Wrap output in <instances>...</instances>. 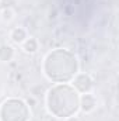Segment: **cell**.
I'll use <instances>...</instances> for the list:
<instances>
[{
	"label": "cell",
	"mask_w": 119,
	"mask_h": 121,
	"mask_svg": "<svg viewBox=\"0 0 119 121\" xmlns=\"http://www.w3.org/2000/svg\"><path fill=\"white\" fill-rule=\"evenodd\" d=\"M42 73L52 83H70L80 72V62L74 52L66 48H55L42 59Z\"/></svg>",
	"instance_id": "cell-1"
},
{
	"label": "cell",
	"mask_w": 119,
	"mask_h": 121,
	"mask_svg": "<svg viewBox=\"0 0 119 121\" xmlns=\"http://www.w3.org/2000/svg\"><path fill=\"white\" fill-rule=\"evenodd\" d=\"M80 94L70 83H53L45 93L46 111L59 120L79 113Z\"/></svg>",
	"instance_id": "cell-2"
},
{
	"label": "cell",
	"mask_w": 119,
	"mask_h": 121,
	"mask_svg": "<svg viewBox=\"0 0 119 121\" xmlns=\"http://www.w3.org/2000/svg\"><path fill=\"white\" fill-rule=\"evenodd\" d=\"M31 108L20 97H8L0 104V121H30Z\"/></svg>",
	"instance_id": "cell-3"
},
{
	"label": "cell",
	"mask_w": 119,
	"mask_h": 121,
	"mask_svg": "<svg viewBox=\"0 0 119 121\" xmlns=\"http://www.w3.org/2000/svg\"><path fill=\"white\" fill-rule=\"evenodd\" d=\"M70 85L77 90L79 94H83V93H88V91L92 90L94 87V80L91 78V75L86 73V72H79L73 80L70 82Z\"/></svg>",
	"instance_id": "cell-4"
},
{
	"label": "cell",
	"mask_w": 119,
	"mask_h": 121,
	"mask_svg": "<svg viewBox=\"0 0 119 121\" xmlns=\"http://www.w3.org/2000/svg\"><path fill=\"white\" fill-rule=\"evenodd\" d=\"M97 106H98V100H97V96L92 91L80 94L79 111H81L83 114H90V113H92L97 108Z\"/></svg>",
	"instance_id": "cell-5"
},
{
	"label": "cell",
	"mask_w": 119,
	"mask_h": 121,
	"mask_svg": "<svg viewBox=\"0 0 119 121\" xmlns=\"http://www.w3.org/2000/svg\"><path fill=\"white\" fill-rule=\"evenodd\" d=\"M8 37H10V41H11L14 45H18V47H20V45L28 38V31L25 30L24 27H21V26H20V27H14L13 30L10 31V35H8Z\"/></svg>",
	"instance_id": "cell-6"
},
{
	"label": "cell",
	"mask_w": 119,
	"mask_h": 121,
	"mask_svg": "<svg viewBox=\"0 0 119 121\" xmlns=\"http://www.w3.org/2000/svg\"><path fill=\"white\" fill-rule=\"evenodd\" d=\"M20 48H21V51H23L24 54H27V55H34V54H36L38 49H39V42H38V39H36L35 37H30V35H28V38L20 45Z\"/></svg>",
	"instance_id": "cell-7"
},
{
	"label": "cell",
	"mask_w": 119,
	"mask_h": 121,
	"mask_svg": "<svg viewBox=\"0 0 119 121\" xmlns=\"http://www.w3.org/2000/svg\"><path fill=\"white\" fill-rule=\"evenodd\" d=\"M16 56V49L13 45L4 42L0 44V62L1 63H7L10 60H13V58Z\"/></svg>",
	"instance_id": "cell-8"
},
{
	"label": "cell",
	"mask_w": 119,
	"mask_h": 121,
	"mask_svg": "<svg viewBox=\"0 0 119 121\" xmlns=\"http://www.w3.org/2000/svg\"><path fill=\"white\" fill-rule=\"evenodd\" d=\"M16 17V11L13 7H3L0 11V20L3 23H11Z\"/></svg>",
	"instance_id": "cell-9"
},
{
	"label": "cell",
	"mask_w": 119,
	"mask_h": 121,
	"mask_svg": "<svg viewBox=\"0 0 119 121\" xmlns=\"http://www.w3.org/2000/svg\"><path fill=\"white\" fill-rule=\"evenodd\" d=\"M64 121H81V118H80L77 114H74V116H70V117H67Z\"/></svg>",
	"instance_id": "cell-10"
},
{
	"label": "cell",
	"mask_w": 119,
	"mask_h": 121,
	"mask_svg": "<svg viewBox=\"0 0 119 121\" xmlns=\"http://www.w3.org/2000/svg\"><path fill=\"white\" fill-rule=\"evenodd\" d=\"M13 0H0V3L1 4H4V7H10V3H11Z\"/></svg>",
	"instance_id": "cell-11"
}]
</instances>
